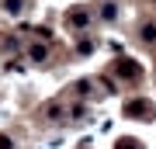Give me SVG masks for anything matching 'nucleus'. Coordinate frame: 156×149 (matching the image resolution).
I'll list each match as a JSON object with an SVG mask.
<instances>
[{
    "instance_id": "obj_2",
    "label": "nucleus",
    "mask_w": 156,
    "mask_h": 149,
    "mask_svg": "<svg viewBox=\"0 0 156 149\" xmlns=\"http://www.w3.org/2000/svg\"><path fill=\"white\" fill-rule=\"evenodd\" d=\"M69 17H73V24H76V28H87V17H90V14H87V11H73Z\"/></svg>"
},
{
    "instance_id": "obj_3",
    "label": "nucleus",
    "mask_w": 156,
    "mask_h": 149,
    "mask_svg": "<svg viewBox=\"0 0 156 149\" xmlns=\"http://www.w3.org/2000/svg\"><path fill=\"white\" fill-rule=\"evenodd\" d=\"M142 38H146V42H156V24H146V28H142Z\"/></svg>"
},
{
    "instance_id": "obj_1",
    "label": "nucleus",
    "mask_w": 156,
    "mask_h": 149,
    "mask_svg": "<svg viewBox=\"0 0 156 149\" xmlns=\"http://www.w3.org/2000/svg\"><path fill=\"white\" fill-rule=\"evenodd\" d=\"M31 59H35V62H45V59H49L45 45H31Z\"/></svg>"
}]
</instances>
